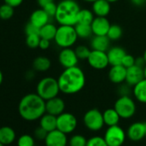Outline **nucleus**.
Masks as SVG:
<instances>
[{
    "instance_id": "1",
    "label": "nucleus",
    "mask_w": 146,
    "mask_h": 146,
    "mask_svg": "<svg viewBox=\"0 0 146 146\" xmlns=\"http://www.w3.org/2000/svg\"><path fill=\"white\" fill-rule=\"evenodd\" d=\"M60 92L65 95H74L80 92L85 86L86 77L79 66L64 69L58 78Z\"/></svg>"
},
{
    "instance_id": "2",
    "label": "nucleus",
    "mask_w": 146,
    "mask_h": 146,
    "mask_svg": "<svg viewBox=\"0 0 146 146\" xmlns=\"http://www.w3.org/2000/svg\"><path fill=\"white\" fill-rule=\"evenodd\" d=\"M18 112L25 120L34 121L39 119L46 113V101L37 93L28 94L21 99Z\"/></svg>"
},
{
    "instance_id": "3",
    "label": "nucleus",
    "mask_w": 146,
    "mask_h": 146,
    "mask_svg": "<svg viewBox=\"0 0 146 146\" xmlns=\"http://www.w3.org/2000/svg\"><path fill=\"white\" fill-rule=\"evenodd\" d=\"M80 10V5L76 0H61L57 5L54 19L59 25L75 26Z\"/></svg>"
},
{
    "instance_id": "4",
    "label": "nucleus",
    "mask_w": 146,
    "mask_h": 146,
    "mask_svg": "<svg viewBox=\"0 0 146 146\" xmlns=\"http://www.w3.org/2000/svg\"><path fill=\"white\" fill-rule=\"evenodd\" d=\"M78 39L75 26L59 25L57 29L54 42L60 48H68L73 46Z\"/></svg>"
},
{
    "instance_id": "5",
    "label": "nucleus",
    "mask_w": 146,
    "mask_h": 146,
    "mask_svg": "<svg viewBox=\"0 0 146 146\" xmlns=\"http://www.w3.org/2000/svg\"><path fill=\"white\" fill-rule=\"evenodd\" d=\"M59 92L58 79L52 77H46L40 79L36 86V93L45 101L58 96Z\"/></svg>"
},
{
    "instance_id": "6",
    "label": "nucleus",
    "mask_w": 146,
    "mask_h": 146,
    "mask_svg": "<svg viewBox=\"0 0 146 146\" xmlns=\"http://www.w3.org/2000/svg\"><path fill=\"white\" fill-rule=\"evenodd\" d=\"M113 108L121 119H130L136 113V103L130 96H120L114 102Z\"/></svg>"
},
{
    "instance_id": "7",
    "label": "nucleus",
    "mask_w": 146,
    "mask_h": 146,
    "mask_svg": "<svg viewBox=\"0 0 146 146\" xmlns=\"http://www.w3.org/2000/svg\"><path fill=\"white\" fill-rule=\"evenodd\" d=\"M84 123L85 126L93 131H100L105 125L102 113L97 108L88 110L84 116Z\"/></svg>"
},
{
    "instance_id": "8",
    "label": "nucleus",
    "mask_w": 146,
    "mask_h": 146,
    "mask_svg": "<svg viewBox=\"0 0 146 146\" xmlns=\"http://www.w3.org/2000/svg\"><path fill=\"white\" fill-rule=\"evenodd\" d=\"M125 137L126 134L124 130L119 125H116L108 126L105 132L104 139L108 146H121L125 143Z\"/></svg>"
},
{
    "instance_id": "9",
    "label": "nucleus",
    "mask_w": 146,
    "mask_h": 146,
    "mask_svg": "<svg viewBox=\"0 0 146 146\" xmlns=\"http://www.w3.org/2000/svg\"><path fill=\"white\" fill-rule=\"evenodd\" d=\"M78 125V119L70 113H62L57 116V129L65 134L74 131Z\"/></svg>"
},
{
    "instance_id": "10",
    "label": "nucleus",
    "mask_w": 146,
    "mask_h": 146,
    "mask_svg": "<svg viewBox=\"0 0 146 146\" xmlns=\"http://www.w3.org/2000/svg\"><path fill=\"white\" fill-rule=\"evenodd\" d=\"M87 62L90 67L96 70H104L109 65L107 52L97 50H91Z\"/></svg>"
},
{
    "instance_id": "11",
    "label": "nucleus",
    "mask_w": 146,
    "mask_h": 146,
    "mask_svg": "<svg viewBox=\"0 0 146 146\" xmlns=\"http://www.w3.org/2000/svg\"><path fill=\"white\" fill-rule=\"evenodd\" d=\"M58 58L59 64L64 69L77 66L79 61V58L77 56L75 49H72L71 47L62 48L58 53Z\"/></svg>"
},
{
    "instance_id": "12",
    "label": "nucleus",
    "mask_w": 146,
    "mask_h": 146,
    "mask_svg": "<svg viewBox=\"0 0 146 146\" xmlns=\"http://www.w3.org/2000/svg\"><path fill=\"white\" fill-rule=\"evenodd\" d=\"M146 134V124L143 122H135L131 124L126 132L128 138L133 142H138L145 137Z\"/></svg>"
},
{
    "instance_id": "13",
    "label": "nucleus",
    "mask_w": 146,
    "mask_h": 146,
    "mask_svg": "<svg viewBox=\"0 0 146 146\" xmlns=\"http://www.w3.org/2000/svg\"><path fill=\"white\" fill-rule=\"evenodd\" d=\"M144 78L143 67L134 64L126 69V78L125 83L130 86L133 87L137 83Z\"/></svg>"
},
{
    "instance_id": "14",
    "label": "nucleus",
    "mask_w": 146,
    "mask_h": 146,
    "mask_svg": "<svg viewBox=\"0 0 146 146\" xmlns=\"http://www.w3.org/2000/svg\"><path fill=\"white\" fill-rule=\"evenodd\" d=\"M108 79L114 84H120L125 82L126 78V68L122 64L111 65L108 70Z\"/></svg>"
},
{
    "instance_id": "15",
    "label": "nucleus",
    "mask_w": 146,
    "mask_h": 146,
    "mask_svg": "<svg viewBox=\"0 0 146 146\" xmlns=\"http://www.w3.org/2000/svg\"><path fill=\"white\" fill-rule=\"evenodd\" d=\"M46 146H66L67 137L66 134L56 129L47 133L45 139Z\"/></svg>"
},
{
    "instance_id": "16",
    "label": "nucleus",
    "mask_w": 146,
    "mask_h": 146,
    "mask_svg": "<svg viewBox=\"0 0 146 146\" xmlns=\"http://www.w3.org/2000/svg\"><path fill=\"white\" fill-rule=\"evenodd\" d=\"M90 26L94 35H107L111 23L107 17H96Z\"/></svg>"
},
{
    "instance_id": "17",
    "label": "nucleus",
    "mask_w": 146,
    "mask_h": 146,
    "mask_svg": "<svg viewBox=\"0 0 146 146\" xmlns=\"http://www.w3.org/2000/svg\"><path fill=\"white\" fill-rule=\"evenodd\" d=\"M65 103L64 100L58 96L53 97L46 101V113L52 114L54 116H58L64 112Z\"/></svg>"
},
{
    "instance_id": "18",
    "label": "nucleus",
    "mask_w": 146,
    "mask_h": 146,
    "mask_svg": "<svg viewBox=\"0 0 146 146\" xmlns=\"http://www.w3.org/2000/svg\"><path fill=\"white\" fill-rule=\"evenodd\" d=\"M109 65H116L121 64L122 59L126 54L125 50L121 46H112L107 51Z\"/></svg>"
},
{
    "instance_id": "19",
    "label": "nucleus",
    "mask_w": 146,
    "mask_h": 146,
    "mask_svg": "<svg viewBox=\"0 0 146 146\" xmlns=\"http://www.w3.org/2000/svg\"><path fill=\"white\" fill-rule=\"evenodd\" d=\"M111 40L107 35H94L90 40L91 50L107 52L110 46Z\"/></svg>"
},
{
    "instance_id": "20",
    "label": "nucleus",
    "mask_w": 146,
    "mask_h": 146,
    "mask_svg": "<svg viewBox=\"0 0 146 146\" xmlns=\"http://www.w3.org/2000/svg\"><path fill=\"white\" fill-rule=\"evenodd\" d=\"M91 11L96 17H107L111 11V4L107 0H96L92 3Z\"/></svg>"
},
{
    "instance_id": "21",
    "label": "nucleus",
    "mask_w": 146,
    "mask_h": 146,
    "mask_svg": "<svg viewBox=\"0 0 146 146\" xmlns=\"http://www.w3.org/2000/svg\"><path fill=\"white\" fill-rule=\"evenodd\" d=\"M50 17L46 14V12L41 8L35 10L30 16L29 22L35 25L38 28H41L46 23H50Z\"/></svg>"
},
{
    "instance_id": "22",
    "label": "nucleus",
    "mask_w": 146,
    "mask_h": 146,
    "mask_svg": "<svg viewBox=\"0 0 146 146\" xmlns=\"http://www.w3.org/2000/svg\"><path fill=\"white\" fill-rule=\"evenodd\" d=\"M132 95L135 99L140 102L146 104V79L143 78L132 87Z\"/></svg>"
},
{
    "instance_id": "23",
    "label": "nucleus",
    "mask_w": 146,
    "mask_h": 146,
    "mask_svg": "<svg viewBox=\"0 0 146 146\" xmlns=\"http://www.w3.org/2000/svg\"><path fill=\"white\" fill-rule=\"evenodd\" d=\"M40 126L45 129L47 132L57 129V116L46 113L40 119Z\"/></svg>"
},
{
    "instance_id": "24",
    "label": "nucleus",
    "mask_w": 146,
    "mask_h": 146,
    "mask_svg": "<svg viewBox=\"0 0 146 146\" xmlns=\"http://www.w3.org/2000/svg\"><path fill=\"white\" fill-rule=\"evenodd\" d=\"M16 139V132L10 126H3L0 128V143L4 145L11 144Z\"/></svg>"
},
{
    "instance_id": "25",
    "label": "nucleus",
    "mask_w": 146,
    "mask_h": 146,
    "mask_svg": "<svg viewBox=\"0 0 146 146\" xmlns=\"http://www.w3.org/2000/svg\"><path fill=\"white\" fill-rule=\"evenodd\" d=\"M102 114H103L104 123L108 126H113V125H119V119H121L114 108H108L102 113Z\"/></svg>"
},
{
    "instance_id": "26",
    "label": "nucleus",
    "mask_w": 146,
    "mask_h": 146,
    "mask_svg": "<svg viewBox=\"0 0 146 146\" xmlns=\"http://www.w3.org/2000/svg\"><path fill=\"white\" fill-rule=\"evenodd\" d=\"M58 27L52 23H48L40 29V36L42 39L52 40L55 38Z\"/></svg>"
},
{
    "instance_id": "27",
    "label": "nucleus",
    "mask_w": 146,
    "mask_h": 146,
    "mask_svg": "<svg viewBox=\"0 0 146 146\" xmlns=\"http://www.w3.org/2000/svg\"><path fill=\"white\" fill-rule=\"evenodd\" d=\"M51 67V60L44 56H39L33 61V68L36 71L45 72Z\"/></svg>"
},
{
    "instance_id": "28",
    "label": "nucleus",
    "mask_w": 146,
    "mask_h": 146,
    "mask_svg": "<svg viewBox=\"0 0 146 146\" xmlns=\"http://www.w3.org/2000/svg\"><path fill=\"white\" fill-rule=\"evenodd\" d=\"M75 29L78 38L80 39H89L93 35L91 26L89 24L77 23L75 25Z\"/></svg>"
},
{
    "instance_id": "29",
    "label": "nucleus",
    "mask_w": 146,
    "mask_h": 146,
    "mask_svg": "<svg viewBox=\"0 0 146 146\" xmlns=\"http://www.w3.org/2000/svg\"><path fill=\"white\" fill-rule=\"evenodd\" d=\"M95 14L92 11L89 9H81L78 13V23H83V24H89L90 25L95 18Z\"/></svg>"
},
{
    "instance_id": "30",
    "label": "nucleus",
    "mask_w": 146,
    "mask_h": 146,
    "mask_svg": "<svg viewBox=\"0 0 146 146\" xmlns=\"http://www.w3.org/2000/svg\"><path fill=\"white\" fill-rule=\"evenodd\" d=\"M123 35V29L118 24H111L107 36L110 39L111 41H115L119 40Z\"/></svg>"
},
{
    "instance_id": "31",
    "label": "nucleus",
    "mask_w": 146,
    "mask_h": 146,
    "mask_svg": "<svg viewBox=\"0 0 146 146\" xmlns=\"http://www.w3.org/2000/svg\"><path fill=\"white\" fill-rule=\"evenodd\" d=\"M14 15V8L7 4H4L0 6V18L3 20L11 19Z\"/></svg>"
},
{
    "instance_id": "32",
    "label": "nucleus",
    "mask_w": 146,
    "mask_h": 146,
    "mask_svg": "<svg viewBox=\"0 0 146 146\" xmlns=\"http://www.w3.org/2000/svg\"><path fill=\"white\" fill-rule=\"evenodd\" d=\"M75 52L77 53L78 58H79V60H87L90 52H91V48H90L87 46L84 45H79L75 48Z\"/></svg>"
},
{
    "instance_id": "33",
    "label": "nucleus",
    "mask_w": 146,
    "mask_h": 146,
    "mask_svg": "<svg viewBox=\"0 0 146 146\" xmlns=\"http://www.w3.org/2000/svg\"><path fill=\"white\" fill-rule=\"evenodd\" d=\"M87 139L80 135V134H77L72 136L70 138L69 141V146H86L87 145Z\"/></svg>"
},
{
    "instance_id": "34",
    "label": "nucleus",
    "mask_w": 146,
    "mask_h": 146,
    "mask_svg": "<svg viewBox=\"0 0 146 146\" xmlns=\"http://www.w3.org/2000/svg\"><path fill=\"white\" fill-rule=\"evenodd\" d=\"M40 35H29L26 37V44L30 48H37L39 47V44L40 41Z\"/></svg>"
},
{
    "instance_id": "35",
    "label": "nucleus",
    "mask_w": 146,
    "mask_h": 146,
    "mask_svg": "<svg viewBox=\"0 0 146 146\" xmlns=\"http://www.w3.org/2000/svg\"><path fill=\"white\" fill-rule=\"evenodd\" d=\"M18 146H35V140L32 136L24 134L21 136L17 142Z\"/></svg>"
},
{
    "instance_id": "36",
    "label": "nucleus",
    "mask_w": 146,
    "mask_h": 146,
    "mask_svg": "<svg viewBox=\"0 0 146 146\" xmlns=\"http://www.w3.org/2000/svg\"><path fill=\"white\" fill-rule=\"evenodd\" d=\"M86 146H108L104 137H93L87 141Z\"/></svg>"
},
{
    "instance_id": "37",
    "label": "nucleus",
    "mask_w": 146,
    "mask_h": 146,
    "mask_svg": "<svg viewBox=\"0 0 146 146\" xmlns=\"http://www.w3.org/2000/svg\"><path fill=\"white\" fill-rule=\"evenodd\" d=\"M46 12V14L52 18V17H55V14H56V11H57V5L53 2H51L49 4H47L46 6H44L42 8Z\"/></svg>"
},
{
    "instance_id": "38",
    "label": "nucleus",
    "mask_w": 146,
    "mask_h": 146,
    "mask_svg": "<svg viewBox=\"0 0 146 146\" xmlns=\"http://www.w3.org/2000/svg\"><path fill=\"white\" fill-rule=\"evenodd\" d=\"M135 61H136V58H134V57H133L132 55H131V54L126 53V54L125 55V57L123 58V59H122L121 64H122L123 66H125V67L127 69V68H129V67L134 65V64H135Z\"/></svg>"
},
{
    "instance_id": "39",
    "label": "nucleus",
    "mask_w": 146,
    "mask_h": 146,
    "mask_svg": "<svg viewBox=\"0 0 146 146\" xmlns=\"http://www.w3.org/2000/svg\"><path fill=\"white\" fill-rule=\"evenodd\" d=\"M25 33L27 35H40V28L36 27L30 22L25 27Z\"/></svg>"
},
{
    "instance_id": "40",
    "label": "nucleus",
    "mask_w": 146,
    "mask_h": 146,
    "mask_svg": "<svg viewBox=\"0 0 146 146\" xmlns=\"http://www.w3.org/2000/svg\"><path fill=\"white\" fill-rule=\"evenodd\" d=\"M119 92L120 94V96H129L131 90H132V87L130 86L129 84H127L125 82L123 83V84H119Z\"/></svg>"
},
{
    "instance_id": "41",
    "label": "nucleus",
    "mask_w": 146,
    "mask_h": 146,
    "mask_svg": "<svg viewBox=\"0 0 146 146\" xmlns=\"http://www.w3.org/2000/svg\"><path fill=\"white\" fill-rule=\"evenodd\" d=\"M47 131L43 129L41 126H39L35 129V137L37 138V139H40V140H45L46 136H47Z\"/></svg>"
},
{
    "instance_id": "42",
    "label": "nucleus",
    "mask_w": 146,
    "mask_h": 146,
    "mask_svg": "<svg viewBox=\"0 0 146 146\" xmlns=\"http://www.w3.org/2000/svg\"><path fill=\"white\" fill-rule=\"evenodd\" d=\"M50 45H51V40L41 38L40 39V44H39V47L41 50H46V49L49 48Z\"/></svg>"
},
{
    "instance_id": "43",
    "label": "nucleus",
    "mask_w": 146,
    "mask_h": 146,
    "mask_svg": "<svg viewBox=\"0 0 146 146\" xmlns=\"http://www.w3.org/2000/svg\"><path fill=\"white\" fill-rule=\"evenodd\" d=\"M23 2V0H5V3L12 6L13 8L18 7L19 5H21Z\"/></svg>"
},
{
    "instance_id": "44",
    "label": "nucleus",
    "mask_w": 146,
    "mask_h": 146,
    "mask_svg": "<svg viewBox=\"0 0 146 146\" xmlns=\"http://www.w3.org/2000/svg\"><path fill=\"white\" fill-rule=\"evenodd\" d=\"M135 64L138 65V66H141V67H144L146 63H145V60L143 58V57H141V58H136V61H135Z\"/></svg>"
},
{
    "instance_id": "45",
    "label": "nucleus",
    "mask_w": 146,
    "mask_h": 146,
    "mask_svg": "<svg viewBox=\"0 0 146 146\" xmlns=\"http://www.w3.org/2000/svg\"><path fill=\"white\" fill-rule=\"evenodd\" d=\"M130 1L132 5H134L136 6H142L146 3L145 0H130Z\"/></svg>"
},
{
    "instance_id": "46",
    "label": "nucleus",
    "mask_w": 146,
    "mask_h": 146,
    "mask_svg": "<svg viewBox=\"0 0 146 146\" xmlns=\"http://www.w3.org/2000/svg\"><path fill=\"white\" fill-rule=\"evenodd\" d=\"M51 2H53V0H37L38 5H39L41 8H43L44 6H46L47 4H49V3H51Z\"/></svg>"
},
{
    "instance_id": "47",
    "label": "nucleus",
    "mask_w": 146,
    "mask_h": 146,
    "mask_svg": "<svg viewBox=\"0 0 146 146\" xmlns=\"http://www.w3.org/2000/svg\"><path fill=\"white\" fill-rule=\"evenodd\" d=\"M3 80H4V75H3V72L1 71V70H0V85L2 84Z\"/></svg>"
},
{
    "instance_id": "48",
    "label": "nucleus",
    "mask_w": 146,
    "mask_h": 146,
    "mask_svg": "<svg viewBox=\"0 0 146 146\" xmlns=\"http://www.w3.org/2000/svg\"><path fill=\"white\" fill-rule=\"evenodd\" d=\"M83 1L87 2V3H94L95 1H96V0H83Z\"/></svg>"
},
{
    "instance_id": "49",
    "label": "nucleus",
    "mask_w": 146,
    "mask_h": 146,
    "mask_svg": "<svg viewBox=\"0 0 146 146\" xmlns=\"http://www.w3.org/2000/svg\"><path fill=\"white\" fill-rule=\"evenodd\" d=\"M143 75H144V78L146 79V64L143 67Z\"/></svg>"
},
{
    "instance_id": "50",
    "label": "nucleus",
    "mask_w": 146,
    "mask_h": 146,
    "mask_svg": "<svg viewBox=\"0 0 146 146\" xmlns=\"http://www.w3.org/2000/svg\"><path fill=\"white\" fill-rule=\"evenodd\" d=\"M107 1H108L110 4H113V3H116V2H118L119 0H107Z\"/></svg>"
},
{
    "instance_id": "51",
    "label": "nucleus",
    "mask_w": 146,
    "mask_h": 146,
    "mask_svg": "<svg viewBox=\"0 0 146 146\" xmlns=\"http://www.w3.org/2000/svg\"><path fill=\"white\" fill-rule=\"evenodd\" d=\"M143 58H144V60H145V63H146V49H145V51H144V52H143Z\"/></svg>"
},
{
    "instance_id": "52",
    "label": "nucleus",
    "mask_w": 146,
    "mask_h": 146,
    "mask_svg": "<svg viewBox=\"0 0 146 146\" xmlns=\"http://www.w3.org/2000/svg\"><path fill=\"white\" fill-rule=\"evenodd\" d=\"M0 146H5V145H4V144H2V143H0Z\"/></svg>"
},
{
    "instance_id": "53",
    "label": "nucleus",
    "mask_w": 146,
    "mask_h": 146,
    "mask_svg": "<svg viewBox=\"0 0 146 146\" xmlns=\"http://www.w3.org/2000/svg\"><path fill=\"white\" fill-rule=\"evenodd\" d=\"M145 137H146V134H145Z\"/></svg>"
},
{
    "instance_id": "54",
    "label": "nucleus",
    "mask_w": 146,
    "mask_h": 146,
    "mask_svg": "<svg viewBox=\"0 0 146 146\" xmlns=\"http://www.w3.org/2000/svg\"><path fill=\"white\" fill-rule=\"evenodd\" d=\"M145 1H146V0H145Z\"/></svg>"
},
{
    "instance_id": "55",
    "label": "nucleus",
    "mask_w": 146,
    "mask_h": 146,
    "mask_svg": "<svg viewBox=\"0 0 146 146\" xmlns=\"http://www.w3.org/2000/svg\"></svg>"
}]
</instances>
